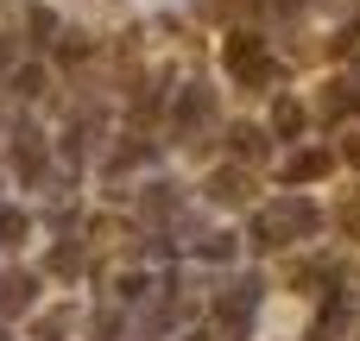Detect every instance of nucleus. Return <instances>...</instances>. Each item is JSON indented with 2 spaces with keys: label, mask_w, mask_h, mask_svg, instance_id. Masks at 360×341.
<instances>
[{
  "label": "nucleus",
  "mask_w": 360,
  "mask_h": 341,
  "mask_svg": "<svg viewBox=\"0 0 360 341\" xmlns=\"http://www.w3.org/2000/svg\"><path fill=\"white\" fill-rule=\"evenodd\" d=\"M316 228H323L316 202H304V196H278L272 209H259V215H253L247 240H253L259 253H272V247H285V240H304V234H316Z\"/></svg>",
  "instance_id": "nucleus-1"
},
{
  "label": "nucleus",
  "mask_w": 360,
  "mask_h": 341,
  "mask_svg": "<svg viewBox=\"0 0 360 341\" xmlns=\"http://www.w3.org/2000/svg\"><path fill=\"white\" fill-rule=\"evenodd\" d=\"M221 57H228V76H234L240 89H272V82H278V63H272V51H266L259 32H228Z\"/></svg>",
  "instance_id": "nucleus-2"
},
{
  "label": "nucleus",
  "mask_w": 360,
  "mask_h": 341,
  "mask_svg": "<svg viewBox=\"0 0 360 341\" xmlns=\"http://www.w3.org/2000/svg\"><path fill=\"white\" fill-rule=\"evenodd\" d=\"M209 114H215V95H209L202 82H190V89L177 95V108H171V127H177V139H184V133H196Z\"/></svg>",
  "instance_id": "nucleus-3"
},
{
  "label": "nucleus",
  "mask_w": 360,
  "mask_h": 341,
  "mask_svg": "<svg viewBox=\"0 0 360 341\" xmlns=\"http://www.w3.org/2000/svg\"><path fill=\"white\" fill-rule=\"evenodd\" d=\"M13 171H19L25 184H38V177H44V133H38V127H19V146H13Z\"/></svg>",
  "instance_id": "nucleus-4"
},
{
  "label": "nucleus",
  "mask_w": 360,
  "mask_h": 341,
  "mask_svg": "<svg viewBox=\"0 0 360 341\" xmlns=\"http://www.w3.org/2000/svg\"><path fill=\"white\" fill-rule=\"evenodd\" d=\"M278 177H285V184H310V177H329V152H323V146H310V152H291V158L278 165Z\"/></svg>",
  "instance_id": "nucleus-5"
},
{
  "label": "nucleus",
  "mask_w": 360,
  "mask_h": 341,
  "mask_svg": "<svg viewBox=\"0 0 360 341\" xmlns=\"http://www.w3.org/2000/svg\"><path fill=\"white\" fill-rule=\"evenodd\" d=\"M32 291H38V278H32V272H6V278H0V316L32 310Z\"/></svg>",
  "instance_id": "nucleus-6"
},
{
  "label": "nucleus",
  "mask_w": 360,
  "mask_h": 341,
  "mask_svg": "<svg viewBox=\"0 0 360 341\" xmlns=\"http://www.w3.org/2000/svg\"><path fill=\"white\" fill-rule=\"evenodd\" d=\"M354 108H360V82H354V76H342V82L323 89V120H348Z\"/></svg>",
  "instance_id": "nucleus-7"
},
{
  "label": "nucleus",
  "mask_w": 360,
  "mask_h": 341,
  "mask_svg": "<svg viewBox=\"0 0 360 341\" xmlns=\"http://www.w3.org/2000/svg\"><path fill=\"white\" fill-rule=\"evenodd\" d=\"M228 146H234V158H247V165L266 158V133H259V127H228Z\"/></svg>",
  "instance_id": "nucleus-8"
},
{
  "label": "nucleus",
  "mask_w": 360,
  "mask_h": 341,
  "mask_svg": "<svg viewBox=\"0 0 360 341\" xmlns=\"http://www.w3.org/2000/svg\"><path fill=\"white\" fill-rule=\"evenodd\" d=\"M139 215H152V221H171V215H177V196H171V184H152V190L139 196Z\"/></svg>",
  "instance_id": "nucleus-9"
},
{
  "label": "nucleus",
  "mask_w": 360,
  "mask_h": 341,
  "mask_svg": "<svg viewBox=\"0 0 360 341\" xmlns=\"http://www.w3.org/2000/svg\"><path fill=\"white\" fill-rule=\"evenodd\" d=\"M209 196H215V202H247V177H240V171H215V177H209Z\"/></svg>",
  "instance_id": "nucleus-10"
},
{
  "label": "nucleus",
  "mask_w": 360,
  "mask_h": 341,
  "mask_svg": "<svg viewBox=\"0 0 360 341\" xmlns=\"http://www.w3.org/2000/svg\"><path fill=\"white\" fill-rule=\"evenodd\" d=\"M297 127H304V108H297L291 95H278V108H272V133H278V139H291Z\"/></svg>",
  "instance_id": "nucleus-11"
},
{
  "label": "nucleus",
  "mask_w": 360,
  "mask_h": 341,
  "mask_svg": "<svg viewBox=\"0 0 360 341\" xmlns=\"http://www.w3.org/2000/svg\"><path fill=\"white\" fill-rule=\"evenodd\" d=\"M25 228H32V221H25V209L0 202V247H19V240H25Z\"/></svg>",
  "instance_id": "nucleus-12"
},
{
  "label": "nucleus",
  "mask_w": 360,
  "mask_h": 341,
  "mask_svg": "<svg viewBox=\"0 0 360 341\" xmlns=\"http://www.w3.org/2000/svg\"><path fill=\"white\" fill-rule=\"evenodd\" d=\"M25 25H32V44H51L57 38V13L51 6H25Z\"/></svg>",
  "instance_id": "nucleus-13"
},
{
  "label": "nucleus",
  "mask_w": 360,
  "mask_h": 341,
  "mask_svg": "<svg viewBox=\"0 0 360 341\" xmlns=\"http://www.w3.org/2000/svg\"><path fill=\"white\" fill-rule=\"evenodd\" d=\"M13 95H44V70L38 63H19L13 70Z\"/></svg>",
  "instance_id": "nucleus-14"
},
{
  "label": "nucleus",
  "mask_w": 360,
  "mask_h": 341,
  "mask_svg": "<svg viewBox=\"0 0 360 341\" xmlns=\"http://www.w3.org/2000/svg\"><path fill=\"white\" fill-rule=\"evenodd\" d=\"M234 234H202V259H234Z\"/></svg>",
  "instance_id": "nucleus-15"
},
{
  "label": "nucleus",
  "mask_w": 360,
  "mask_h": 341,
  "mask_svg": "<svg viewBox=\"0 0 360 341\" xmlns=\"http://www.w3.org/2000/svg\"><path fill=\"white\" fill-rule=\"evenodd\" d=\"M70 323H76V310H51V316L38 323V335H44V341H57V335H70Z\"/></svg>",
  "instance_id": "nucleus-16"
},
{
  "label": "nucleus",
  "mask_w": 360,
  "mask_h": 341,
  "mask_svg": "<svg viewBox=\"0 0 360 341\" xmlns=\"http://www.w3.org/2000/svg\"><path fill=\"white\" fill-rule=\"evenodd\" d=\"M51 272L76 278V272H82V253H76V247H57V253H51Z\"/></svg>",
  "instance_id": "nucleus-17"
},
{
  "label": "nucleus",
  "mask_w": 360,
  "mask_h": 341,
  "mask_svg": "<svg viewBox=\"0 0 360 341\" xmlns=\"http://www.w3.org/2000/svg\"><path fill=\"white\" fill-rule=\"evenodd\" d=\"M6 63H19V44H13V32H0V70Z\"/></svg>",
  "instance_id": "nucleus-18"
},
{
  "label": "nucleus",
  "mask_w": 360,
  "mask_h": 341,
  "mask_svg": "<svg viewBox=\"0 0 360 341\" xmlns=\"http://www.w3.org/2000/svg\"><path fill=\"white\" fill-rule=\"evenodd\" d=\"M348 158H354V165H360V133H354V139H348Z\"/></svg>",
  "instance_id": "nucleus-19"
},
{
  "label": "nucleus",
  "mask_w": 360,
  "mask_h": 341,
  "mask_svg": "<svg viewBox=\"0 0 360 341\" xmlns=\"http://www.w3.org/2000/svg\"><path fill=\"white\" fill-rule=\"evenodd\" d=\"M348 228H354V234H360V202H354V209H348Z\"/></svg>",
  "instance_id": "nucleus-20"
},
{
  "label": "nucleus",
  "mask_w": 360,
  "mask_h": 341,
  "mask_svg": "<svg viewBox=\"0 0 360 341\" xmlns=\"http://www.w3.org/2000/svg\"><path fill=\"white\" fill-rule=\"evenodd\" d=\"M0 341H6V335H0Z\"/></svg>",
  "instance_id": "nucleus-21"
},
{
  "label": "nucleus",
  "mask_w": 360,
  "mask_h": 341,
  "mask_svg": "<svg viewBox=\"0 0 360 341\" xmlns=\"http://www.w3.org/2000/svg\"><path fill=\"white\" fill-rule=\"evenodd\" d=\"M354 82H360V76H354Z\"/></svg>",
  "instance_id": "nucleus-22"
}]
</instances>
